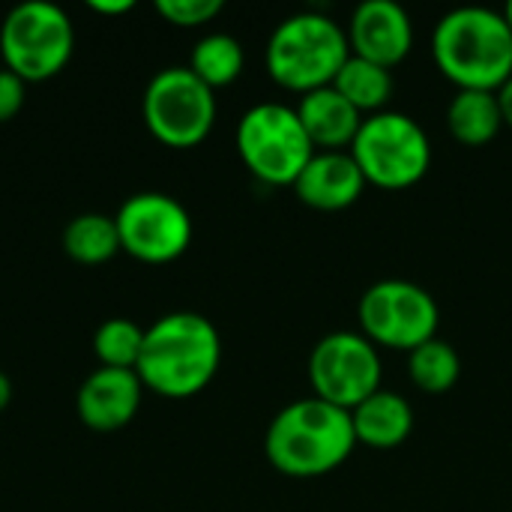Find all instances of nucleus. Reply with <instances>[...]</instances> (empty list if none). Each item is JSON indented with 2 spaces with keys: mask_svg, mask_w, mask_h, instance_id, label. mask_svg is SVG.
Segmentation results:
<instances>
[{
  "mask_svg": "<svg viewBox=\"0 0 512 512\" xmlns=\"http://www.w3.org/2000/svg\"><path fill=\"white\" fill-rule=\"evenodd\" d=\"M357 444L372 450L402 447L414 432V408L402 393L378 390L351 411Z\"/></svg>",
  "mask_w": 512,
  "mask_h": 512,
  "instance_id": "nucleus-16",
  "label": "nucleus"
},
{
  "mask_svg": "<svg viewBox=\"0 0 512 512\" xmlns=\"http://www.w3.org/2000/svg\"><path fill=\"white\" fill-rule=\"evenodd\" d=\"M351 54L378 66H399L414 48V21L393 0H366L351 12L345 27Z\"/></svg>",
  "mask_w": 512,
  "mask_h": 512,
  "instance_id": "nucleus-12",
  "label": "nucleus"
},
{
  "mask_svg": "<svg viewBox=\"0 0 512 512\" xmlns=\"http://www.w3.org/2000/svg\"><path fill=\"white\" fill-rule=\"evenodd\" d=\"M9 402H12V381H9V375L0 369V414L9 408Z\"/></svg>",
  "mask_w": 512,
  "mask_h": 512,
  "instance_id": "nucleus-27",
  "label": "nucleus"
},
{
  "mask_svg": "<svg viewBox=\"0 0 512 512\" xmlns=\"http://www.w3.org/2000/svg\"><path fill=\"white\" fill-rule=\"evenodd\" d=\"M381 357L378 348L360 330H336L321 336L309 354L312 396L342 411H354L372 393L381 390Z\"/></svg>",
  "mask_w": 512,
  "mask_h": 512,
  "instance_id": "nucleus-10",
  "label": "nucleus"
},
{
  "mask_svg": "<svg viewBox=\"0 0 512 512\" xmlns=\"http://www.w3.org/2000/svg\"><path fill=\"white\" fill-rule=\"evenodd\" d=\"M234 144L249 174L267 186H294L315 156L297 108L282 102L252 105L237 123Z\"/></svg>",
  "mask_w": 512,
  "mask_h": 512,
  "instance_id": "nucleus-7",
  "label": "nucleus"
},
{
  "mask_svg": "<svg viewBox=\"0 0 512 512\" xmlns=\"http://www.w3.org/2000/svg\"><path fill=\"white\" fill-rule=\"evenodd\" d=\"M360 333L378 348L411 354L414 348L438 339L441 309L438 300L417 282L381 279L369 285L357 303Z\"/></svg>",
  "mask_w": 512,
  "mask_h": 512,
  "instance_id": "nucleus-9",
  "label": "nucleus"
},
{
  "mask_svg": "<svg viewBox=\"0 0 512 512\" xmlns=\"http://www.w3.org/2000/svg\"><path fill=\"white\" fill-rule=\"evenodd\" d=\"M501 12H504V18H507V24H510V30H512V0L504 6V9H501Z\"/></svg>",
  "mask_w": 512,
  "mask_h": 512,
  "instance_id": "nucleus-28",
  "label": "nucleus"
},
{
  "mask_svg": "<svg viewBox=\"0 0 512 512\" xmlns=\"http://www.w3.org/2000/svg\"><path fill=\"white\" fill-rule=\"evenodd\" d=\"M297 117L315 150H351L366 120L333 84L300 96Z\"/></svg>",
  "mask_w": 512,
  "mask_h": 512,
  "instance_id": "nucleus-15",
  "label": "nucleus"
},
{
  "mask_svg": "<svg viewBox=\"0 0 512 512\" xmlns=\"http://www.w3.org/2000/svg\"><path fill=\"white\" fill-rule=\"evenodd\" d=\"M120 249L141 264H171L192 243V216L168 192L144 189L114 213Z\"/></svg>",
  "mask_w": 512,
  "mask_h": 512,
  "instance_id": "nucleus-11",
  "label": "nucleus"
},
{
  "mask_svg": "<svg viewBox=\"0 0 512 512\" xmlns=\"http://www.w3.org/2000/svg\"><path fill=\"white\" fill-rule=\"evenodd\" d=\"M87 9L96 15H123V12H132L135 3L132 0H87Z\"/></svg>",
  "mask_w": 512,
  "mask_h": 512,
  "instance_id": "nucleus-25",
  "label": "nucleus"
},
{
  "mask_svg": "<svg viewBox=\"0 0 512 512\" xmlns=\"http://www.w3.org/2000/svg\"><path fill=\"white\" fill-rule=\"evenodd\" d=\"M369 186L402 192L417 186L432 168V141L405 111H381L363 120L351 150Z\"/></svg>",
  "mask_w": 512,
  "mask_h": 512,
  "instance_id": "nucleus-6",
  "label": "nucleus"
},
{
  "mask_svg": "<svg viewBox=\"0 0 512 512\" xmlns=\"http://www.w3.org/2000/svg\"><path fill=\"white\" fill-rule=\"evenodd\" d=\"M75 51V27L63 6L24 0L0 24V57L24 84H39L66 69Z\"/></svg>",
  "mask_w": 512,
  "mask_h": 512,
  "instance_id": "nucleus-5",
  "label": "nucleus"
},
{
  "mask_svg": "<svg viewBox=\"0 0 512 512\" xmlns=\"http://www.w3.org/2000/svg\"><path fill=\"white\" fill-rule=\"evenodd\" d=\"M222 363V336L201 312L177 309L144 330L135 375L165 399H192L210 387Z\"/></svg>",
  "mask_w": 512,
  "mask_h": 512,
  "instance_id": "nucleus-1",
  "label": "nucleus"
},
{
  "mask_svg": "<svg viewBox=\"0 0 512 512\" xmlns=\"http://www.w3.org/2000/svg\"><path fill=\"white\" fill-rule=\"evenodd\" d=\"M357 447L351 411L315 396L285 405L267 426V462L294 480H315L351 459Z\"/></svg>",
  "mask_w": 512,
  "mask_h": 512,
  "instance_id": "nucleus-2",
  "label": "nucleus"
},
{
  "mask_svg": "<svg viewBox=\"0 0 512 512\" xmlns=\"http://www.w3.org/2000/svg\"><path fill=\"white\" fill-rule=\"evenodd\" d=\"M408 378L423 393H432V396L450 393L462 378L459 351L444 339H432V342L414 348L408 354Z\"/></svg>",
  "mask_w": 512,
  "mask_h": 512,
  "instance_id": "nucleus-21",
  "label": "nucleus"
},
{
  "mask_svg": "<svg viewBox=\"0 0 512 512\" xmlns=\"http://www.w3.org/2000/svg\"><path fill=\"white\" fill-rule=\"evenodd\" d=\"M333 87L363 114H381L387 111V102L393 99L396 81H393V69L378 66L372 60H363L357 54H351L345 60V66L339 69V75L333 78Z\"/></svg>",
  "mask_w": 512,
  "mask_h": 512,
  "instance_id": "nucleus-18",
  "label": "nucleus"
},
{
  "mask_svg": "<svg viewBox=\"0 0 512 512\" xmlns=\"http://www.w3.org/2000/svg\"><path fill=\"white\" fill-rule=\"evenodd\" d=\"M63 252L81 267L108 264L120 249L117 222L108 213H78L63 228Z\"/></svg>",
  "mask_w": 512,
  "mask_h": 512,
  "instance_id": "nucleus-19",
  "label": "nucleus"
},
{
  "mask_svg": "<svg viewBox=\"0 0 512 512\" xmlns=\"http://www.w3.org/2000/svg\"><path fill=\"white\" fill-rule=\"evenodd\" d=\"M498 102H501V114H504V126L512 129V78L498 90Z\"/></svg>",
  "mask_w": 512,
  "mask_h": 512,
  "instance_id": "nucleus-26",
  "label": "nucleus"
},
{
  "mask_svg": "<svg viewBox=\"0 0 512 512\" xmlns=\"http://www.w3.org/2000/svg\"><path fill=\"white\" fill-rule=\"evenodd\" d=\"M144 330L132 318H108L93 333V354L99 366L108 369H135L144 345Z\"/></svg>",
  "mask_w": 512,
  "mask_h": 512,
  "instance_id": "nucleus-22",
  "label": "nucleus"
},
{
  "mask_svg": "<svg viewBox=\"0 0 512 512\" xmlns=\"http://www.w3.org/2000/svg\"><path fill=\"white\" fill-rule=\"evenodd\" d=\"M504 126L498 93L489 90H456L447 105V129L465 147H486Z\"/></svg>",
  "mask_w": 512,
  "mask_h": 512,
  "instance_id": "nucleus-17",
  "label": "nucleus"
},
{
  "mask_svg": "<svg viewBox=\"0 0 512 512\" xmlns=\"http://www.w3.org/2000/svg\"><path fill=\"white\" fill-rule=\"evenodd\" d=\"M144 399V384L135 375V369H108L99 366L93 369L75 396V408H78V420L90 429V432H120L126 429Z\"/></svg>",
  "mask_w": 512,
  "mask_h": 512,
  "instance_id": "nucleus-13",
  "label": "nucleus"
},
{
  "mask_svg": "<svg viewBox=\"0 0 512 512\" xmlns=\"http://www.w3.org/2000/svg\"><path fill=\"white\" fill-rule=\"evenodd\" d=\"M246 66V51L237 36L231 33H207L195 42L189 54V69L210 87H228L243 75Z\"/></svg>",
  "mask_w": 512,
  "mask_h": 512,
  "instance_id": "nucleus-20",
  "label": "nucleus"
},
{
  "mask_svg": "<svg viewBox=\"0 0 512 512\" xmlns=\"http://www.w3.org/2000/svg\"><path fill=\"white\" fill-rule=\"evenodd\" d=\"M225 9L222 0H156V12L174 27L210 24Z\"/></svg>",
  "mask_w": 512,
  "mask_h": 512,
  "instance_id": "nucleus-23",
  "label": "nucleus"
},
{
  "mask_svg": "<svg viewBox=\"0 0 512 512\" xmlns=\"http://www.w3.org/2000/svg\"><path fill=\"white\" fill-rule=\"evenodd\" d=\"M351 57L345 27L324 12H294L267 39L264 63L270 78L291 93L330 87Z\"/></svg>",
  "mask_w": 512,
  "mask_h": 512,
  "instance_id": "nucleus-4",
  "label": "nucleus"
},
{
  "mask_svg": "<svg viewBox=\"0 0 512 512\" xmlns=\"http://www.w3.org/2000/svg\"><path fill=\"white\" fill-rule=\"evenodd\" d=\"M432 57L459 90L498 93L512 78V30L504 12L450 9L432 30Z\"/></svg>",
  "mask_w": 512,
  "mask_h": 512,
  "instance_id": "nucleus-3",
  "label": "nucleus"
},
{
  "mask_svg": "<svg viewBox=\"0 0 512 512\" xmlns=\"http://www.w3.org/2000/svg\"><path fill=\"white\" fill-rule=\"evenodd\" d=\"M366 177L348 150H315L309 165L294 183L297 198L321 213H339L360 201Z\"/></svg>",
  "mask_w": 512,
  "mask_h": 512,
  "instance_id": "nucleus-14",
  "label": "nucleus"
},
{
  "mask_svg": "<svg viewBox=\"0 0 512 512\" xmlns=\"http://www.w3.org/2000/svg\"><path fill=\"white\" fill-rule=\"evenodd\" d=\"M141 117L159 144L192 150L213 132L216 90H210L189 66H165L144 87Z\"/></svg>",
  "mask_w": 512,
  "mask_h": 512,
  "instance_id": "nucleus-8",
  "label": "nucleus"
},
{
  "mask_svg": "<svg viewBox=\"0 0 512 512\" xmlns=\"http://www.w3.org/2000/svg\"><path fill=\"white\" fill-rule=\"evenodd\" d=\"M24 99H27V84L6 66H0V123H9L24 108Z\"/></svg>",
  "mask_w": 512,
  "mask_h": 512,
  "instance_id": "nucleus-24",
  "label": "nucleus"
}]
</instances>
